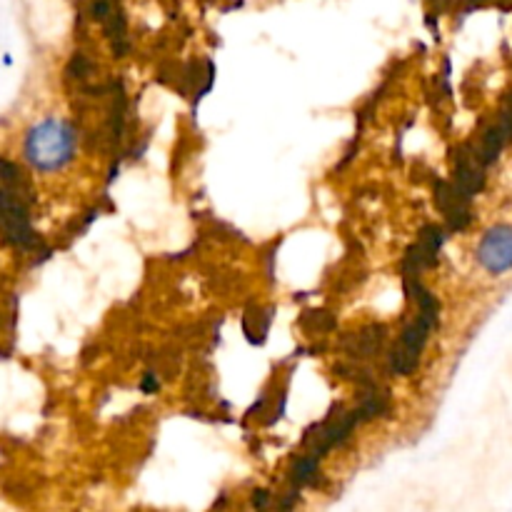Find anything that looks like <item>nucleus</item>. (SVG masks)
<instances>
[{
    "instance_id": "3",
    "label": "nucleus",
    "mask_w": 512,
    "mask_h": 512,
    "mask_svg": "<svg viewBox=\"0 0 512 512\" xmlns=\"http://www.w3.org/2000/svg\"><path fill=\"white\" fill-rule=\"evenodd\" d=\"M478 263L488 273L503 275L512 270V228L510 225H495L483 235L478 245Z\"/></svg>"
},
{
    "instance_id": "1",
    "label": "nucleus",
    "mask_w": 512,
    "mask_h": 512,
    "mask_svg": "<svg viewBox=\"0 0 512 512\" xmlns=\"http://www.w3.org/2000/svg\"><path fill=\"white\" fill-rule=\"evenodd\" d=\"M30 185L18 168L0 158V233L15 245H33L30 228Z\"/></svg>"
},
{
    "instance_id": "2",
    "label": "nucleus",
    "mask_w": 512,
    "mask_h": 512,
    "mask_svg": "<svg viewBox=\"0 0 512 512\" xmlns=\"http://www.w3.org/2000/svg\"><path fill=\"white\" fill-rule=\"evenodd\" d=\"M73 148L75 133L60 120H45V123L35 125L28 135V143H25L30 163L43 170H53L68 163Z\"/></svg>"
}]
</instances>
